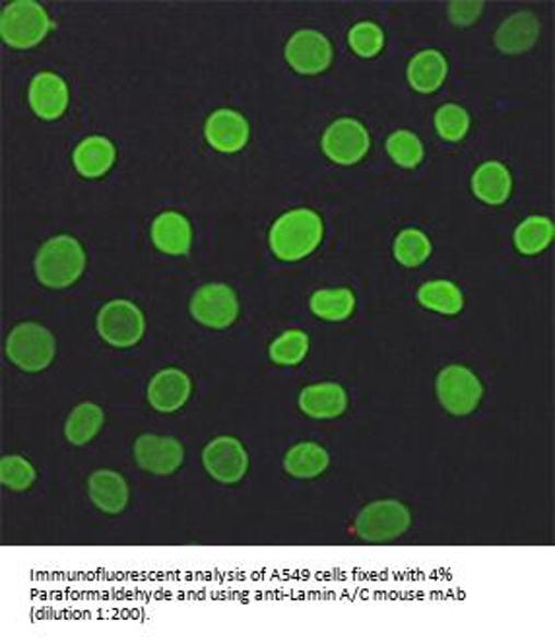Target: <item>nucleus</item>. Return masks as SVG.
<instances>
[{
	"label": "nucleus",
	"instance_id": "nucleus-1",
	"mask_svg": "<svg viewBox=\"0 0 555 643\" xmlns=\"http://www.w3.org/2000/svg\"><path fill=\"white\" fill-rule=\"evenodd\" d=\"M325 233V223L315 210L296 208L284 213L270 228L268 243L274 255L284 263H296L315 251Z\"/></svg>",
	"mask_w": 555,
	"mask_h": 643
},
{
	"label": "nucleus",
	"instance_id": "nucleus-2",
	"mask_svg": "<svg viewBox=\"0 0 555 643\" xmlns=\"http://www.w3.org/2000/svg\"><path fill=\"white\" fill-rule=\"evenodd\" d=\"M84 268V249L72 236H57L45 241L35 255V276L43 286L53 290L72 286Z\"/></svg>",
	"mask_w": 555,
	"mask_h": 643
},
{
	"label": "nucleus",
	"instance_id": "nucleus-3",
	"mask_svg": "<svg viewBox=\"0 0 555 643\" xmlns=\"http://www.w3.org/2000/svg\"><path fill=\"white\" fill-rule=\"evenodd\" d=\"M51 26L47 12L35 0H14L0 14V35L14 49L42 44Z\"/></svg>",
	"mask_w": 555,
	"mask_h": 643
},
{
	"label": "nucleus",
	"instance_id": "nucleus-4",
	"mask_svg": "<svg viewBox=\"0 0 555 643\" xmlns=\"http://www.w3.org/2000/svg\"><path fill=\"white\" fill-rule=\"evenodd\" d=\"M57 352L55 336L49 329L37 323H20L7 338L9 360L27 374H37L49 368Z\"/></svg>",
	"mask_w": 555,
	"mask_h": 643
},
{
	"label": "nucleus",
	"instance_id": "nucleus-5",
	"mask_svg": "<svg viewBox=\"0 0 555 643\" xmlns=\"http://www.w3.org/2000/svg\"><path fill=\"white\" fill-rule=\"evenodd\" d=\"M412 515L398 500H377L356 517V532L371 544L396 541L411 529Z\"/></svg>",
	"mask_w": 555,
	"mask_h": 643
},
{
	"label": "nucleus",
	"instance_id": "nucleus-6",
	"mask_svg": "<svg viewBox=\"0 0 555 643\" xmlns=\"http://www.w3.org/2000/svg\"><path fill=\"white\" fill-rule=\"evenodd\" d=\"M437 397L449 414L469 416L478 409L484 397V386L472 369L454 364L439 371Z\"/></svg>",
	"mask_w": 555,
	"mask_h": 643
},
{
	"label": "nucleus",
	"instance_id": "nucleus-7",
	"mask_svg": "<svg viewBox=\"0 0 555 643\" xmlns=\"http://www.w3.org/2000/svg\"><path fill=\"white\" fill-rule=\"evenodd\" d=\"M146 319L137 303L113 300L97 313V333L115 348H130L144 336Z\"/></svg>",
	"mask_w": 555,
	"mask_h": 643
},
{
	"label": "nucleus",
	"instance_id": "nucleus-8",
	"mask_svg": "<svg viewBox=\"0 0 555 643\" xmlns=\"http://www.w3.org/2000/svg\"><path fill=\"white\" fill-rule=\"evenodd\" d=\"M188 309L200 325L228 329L240 315V300L228 284H206L195 292Z\"/></svg>",
	"mask_w": 555,
	"mask_h": 643
},
{
	"label": "nucleus",
	"instance_id": "nucleus-9",
	"mask_svg": "<svg viewBox=\"0 0 555 643\" xmlns=\"http://www.w3.org/2000/svg\"><path fill=\"white\" fill-rule=\"evenodd\" d=\"M321 147L326 158H331L334 163L354 165L368 154L371 137L359 120L344 117V119L334 120L333 125L325 130Z\"/></svg>",
	"mask_w": 555,
	"mask_h": 643
},
{
	"label": "nucleus",
	"instance_id": "nucleus-10",
	"mask_svg": "<svg viewBox=\"0 0 555 643\" xmlns=\"http://www.w3.org/2000/svg\"><path fill=\"white\" fill-rule=\"evenodd\" d=\"M286 60L298 74L315 77L331 67L333 45L321 32L299 30L286 45Z\"/></svg>",
	"mask_w": 555,
	"mask_h": 643
},
{
	"label": "nucleus",
	"instance_id": "nucleus-11",
	"mask_svg": "<svg viewBox=\"0 0 555 643\" xmlns=\"http://www.w3.org/2000/svg\"><path fill=\"white\" fill-rule=\"evenodd\" d=\"M203 463L213 481L222 484H238L248 471L247 449L240 439L222 436L205 447Z\"/></svg>",
	"mask_w": 555,
	"mask_h": 643
},
{
	"label": "nucleus",
	"instance_id": "nucleus-12",
	"mask_svg": "<svg viewBox=\"0 0 555 643\" xmlns=\"http://www.w3.org/2000/svg\"><path fill=\"white\" fill-rule=\"evenodd\" d=\"M135 461L142 471L155 476H170L180 471L185 461V447L180 439L171 436L142 434L135 441Z\"/></svg>",
	"mask_w": 555,
	"mask_h": 643
},
{
	"label": "nucleus",
	"instance_id": "nucleus-13",
	"mask_svg": "<svg viewBox=\"0 0 555 643\" xmlns=\"http://www.w3.org/2000/svg\"><path fill=\"white\" fill-rule=\"evenodd\" d=\"M205 137L213 150L222 154H235L248 142L247 119L241 113L218 110L206 120Z\"/></svg>",
	"mask_w": 555,
	"mask_h": 643
},
{
	"label": "nucleus",
	"instance_id": "nucleus-14",
	"mask_svg": "<svg viewBox=\"0 0 555 643\" xmlns=\"http://www.w3.org/2000/svg\"><path fill=\"white\" fill-rule=\"evenodd\" d=\"M190 391L193 383L183 369H162L148 386V403L152 404L154 411L171 414L185 406Z\"/></svg>",
	"mask_w": 555,
	"mask_h": 643
},
{
	"label": "nucleus",
	"instance_id": "nucleus-15",
	"mask_svg": "<svg viewBox=\"0 0 555 643\" xmlns=\"http://www.w3.org/2000/svg\"><path fill=\"white\" fill-rule=\"evenodd\" d=\"M30 105L37 117L45 120L59 119L69 105L67 82L55 72H39L30 84Z\"/></svg>",
	"mask_w": 555,
	"mask_h": 643
},
{
	"label": "nucleus",
	"instance_id": "nucleus-16",
	"mask_svg": "<svg viewBox=\"0 0 555 643\" xmlns=\"http://www.w3.org/2000/svg\"><path fill=\"white\" fill-rule=\"evenodd\" d=\"M540 27L539 18L529 10H522L505 20L496 32L494 44L505 55H521L539 42Z\"/></svg>",
	"mask_w": 555,
	"mask_h": 643
},
{
	"label": "nucleus",
	"instance_id": "nucleus-17",
	"mask_svg": "<svg viewBox=\"0 0 555 643\" xmlns=\"http://www.w3.org/2000/svg\"><path fill=\"white\" fill-rule=\"evenodd\" d=\"M88 494L92 504L107 515L123 514L130 496L125 476L109 469L92 472L88 479Z\"/></svg>",
	"mask_w": 555,
	"mask_h": 643
},
{
	"label": "nucleus",
	"instance_id": "nucleus-18",
	"mask_svg": "<svg viewBox=\"0 0 555 643\" xmlns=\"http://www.w3.org/2000/svg\"><path fill=\"white\" fill-rule=\"evenodd\" d=\"M348 406V395L338 383L309 386L299 395V409L315 421L338 418Z\"/></svg>",
	"mask_w": 555,
	"mask_h": 643
},
{
	"label": "nucleus",
	"instance_id": "nucleus-19",
	"mask_svg": "<svg viewBox=\"0 0 555 643\" xmlns=\"http://www.w3.org/2000/svg\"><path fill=\"white\" fill-rule=\"evenodd\" d=\"M152 241L165 255H187L193 243L190 222L180 213H162L152 222Z\"/></svg>",
	"mask_w": 555,
	"mask_h": 643
},
{
	"label": "nucleus",
	"instance_id": "nucleus-20",
	"mask_svg": "<svg viewBox=\"0 0 555 643\" xmlns=\"http://www.w3.org/2000/svg\"><path fill=\"white\" fill-rule=\"evenodd\" d=\"M472 191L486 205H504L511 197V172L501 162H486L472 175Z\"/></svg>",
	"mask_w": 555,
	"mask_h": 643
},
{
	"label": "nucleus",
	"instance_id": "nucleus-21",
	"mask_svg": "<svg viewBox=\"0 0 555 643\" xmlns=\"http://www.w3.org/2000/svg\"><path fill=\"white\" fill-rule=\"evenodd\" d=\"M115 156L117 152H115V147L109 138L88 137L78 145L72 160H74V168L80 175L94 180V177H102L112 170Z\"/></svg>",
	"mask_w": 555,
	"mask_h": 643
},
{
	"label": "nucleus",
	"instance_id": "nucleus-22",
	"mask_svg": "<svg viewBox=\"0 0 555 643\" xmlns=\"http://www.w3.org/2000/svg\"><path fill=\"white\" fill-rule=\"evenodd\" d=\"M449 74V62L443 53L426 49L418 53L408 65V82L419 94H431L441 88Z\"/></svg>",
	"mask_w": 555,
	"mask_h": 643
},
{
	"label": "nucleus",
	"instance_id": "nucleus-23",
	"mask_svg": "<svg viewBox=\"0 0 555 643\" xmlns=\"http://www.w3.org/2000/svg\"><path fill=\"white\" fill-rule=\"evenodd\" d=\"M328 464L331 457L326 453L325 447L319 446L315 441L298 444L284 457V469L299 481H311L321 476L328 469Z\"/></svg>",
	"mask_w": 555,
	"mask_h": 643
},
{
	"label": "nucleus",
	"instance_id": "nucleus-24",
	"mask_svg": "<svg viewBox=\"0 0 555 643\" xmlns=\"http://www.w3.org/2000/svg\"><path fill=\"white\" fill-rule=\"evenodd\" d=\"M105 414L102 406L94 403H80L70 412L69 421L65 424V436L72 446L82 447L90 444L100 434Z\"/></svg>",
	"mask_w": 555,
	"mask_h": 643
},
{
	"label": "nucleus",
	"instance_id": "nucleus-25",
	"mask_svg": "<svg viewBox=\"0 0 555 643\" xmlns=\"http://www.w3.org/2000/svg\"><path fill=\"white\" fill-rule=\"evenodd\" d=\"M554 222L546 216H529L522 220L514 230V248L521 251L522 255H539L544 249L550 248L554 241Z\"/></svg>",
	"mask_w": 555,
	"mask_h": 643
},
{
	"label": "nucleus",
	"instance_id": "nucleus-26",
	"mask_svg": "<svg viewBox=\"0 0 555 643\" xmlns=\"http://www.w3.org/2000/svg\"><path fill=\"white\" fill-rule=\"evenodd\" d=\"M309 308L315 313L316 318L325 319L331 323H340L346 321L356 309V296L350 288H334V290H316L311 300Z\"/></svg>",
	"mask_w": 555,
	"mask_h": 643
},
{
	"label": "nucleus",
	"instance_id": "nucleus-27",
	"mask_svg": "<svg viewBox=\"0 0 555 643\" xmlns=\"http://www.w3.org/2000/svg\"><path fill=\"white\" fill-rule=\"evenodd\" d=\"M418 301L424 308L443 313V315H456L464 309V296L461 288L449 280H431V283L421 284Z\"/></svg>",
	"mask_w": 555,
	"mask_h": 643
},
{
	"label": "nucleus",
	"instance_id": "nucleus-28",
	"mask_svg": "<svg viewBox=\"0 0 555 643\" xmlns=\"http://www.w3.org/2000/svg\"><path fill=\"white\" fill-rule=\"evenodd\" d=\"M393 251L394 257L402 266L416 268L424 265L431 255V241L426 233L419 232L416 228H408L396 236Z\"/></svg>",
	"mask_w": 555,
	"mask_h": 643
},
{
	"label": "nucleus",
	"instance_id": "nucleus-29",
	"mask_svg": "<svg viewBox=\"0 0 555 643\" xmlns=\"http://www.w3.org/2000/svg\"><path fill=\"white\" fill-rule=\"evenodd\" d=\"M268 354H270V360L278 366H298L309 354L308 333L299 329L286 331L270 344Z\"/></svg>",
	"mask_w": 555,
	"mask_h": 643
},
{
	"label": "nucleus",
	"instance_id": "nucleus-30",
	"mask_svg": "<svg viewBox=\"0 0 555 643\" xmlns=\"http://www.w3.org/2000/svg\"><path fill=\"white\" fill-rule=\"evenodd\" d=\"M386 152L404 170H414L424 160V145L412 130H396L386 138Z\"/></svg>",
	"mask_w": 555,
	"mask_h": 643
},
{
	"label": "nucleus",
	"instance_id": "nucleus-31",
	"mask_svg": "<svg viewBox=\"0 0 555 643\" xmlns=\"http://www.w3.org/2000/svg\"><path fill=\"white\" fill-rule=\"evenodd\" d=\"M37 472L34 464L20 455H7L0 461V482L12 492H26L34 486Z\"/></svg>",
	"mask_w": 555,
	"mask_h": 643
},
{
	"label": "nucleus",
	"instance_id": "nucleus-32",
	"mask_svg": "<svg viewBox=\"0 0 555 643\" xmlns=\"http://www.w3.org/2000/svg\"><path fill=\"white\" fill-rule=\"evenodd\" d=\"M436 129L443 140L459 142L470 129L469 112L456 103H447L436 113Z\"/></svg>",
	"mask_w": 555,
	"mask_h": 643
},
{
	"label": "nucleus",
	"instance_id": "nucleus-33",
	"mask_svg": "<svg viewBox=\"0 0 555 643\" xmlns=\"http://www.w3.org/2000/svg\"><path fill=\"white\" fill-rule=\"evenodd\" d=\"M348 42H350L351 51L359 55L361 59H373L375 55L383 51V30L373 22H359L351 27Z\"/></svg>",
	"mask_w": 555,
	"mask_h": 643
},
{
	"label": "nucleus",
	"instance_id": "nucleus-34",
	"mask_svg": "<svg viewBox=\"0 0 555 643\" xmlns=\"http://www.w3.org/2000/svg\"><path fill=\"white\" fill-rule=\"evenodd\" d=\"M484 10V2H451L449 4V18L454 26H472Z\"/></svg>",
	"mask_w": 555,
	"mask_h": 643
}]
</instances>
